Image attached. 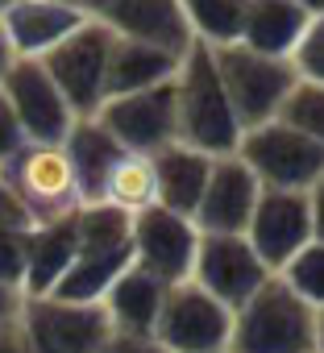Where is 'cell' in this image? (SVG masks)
Here are the masks:
<instances>
[{
  "mask_svg": "<svg viewBox=\"0 0 324 353\" xmlns=\"http://www.w3.org/2000/svg\"><path fill=\"white\" fill-rule=\"evenodd\" d=\"M175 108H179V141L208 154V158H233L241 145V125L225 100L212 50L192 42L188 59L175 75Z\"/></svg>",
  "mask_w": 324,
  "mask_h": 353,
  "instance_id": "1",
  "label": "cell"
},
{
  "mask_svg": "<svg viewBox=\"0 0 324 353\" xmlns=\"http://www.w3.org/2000/svg\"><path fill=\"white\" fill-rule=\"evenodd\" d=\"M229 353H316V312L270 274L258 295L233 312Z\"/></svg>",
  "mask_w": 324,
  "mask_h": 353,
  "instance_id": "2",
  "label": "cell"
},
{
  "mask_svg": "<svg viewBox=\"0 0 324 353\" xmlns=\"http://www.w3.org/2000/svg\"><path fill=\"white\" fill-rule=\"evenodd\" d=\"M0 183L21 200L34 229L54 225V221H71L83 208L63 145H26L21 154H13L0 166Z\"/></svg>",
  "mask_w": 324,
  "mask_h": 353,
  "instance_id": "3",
  "label": "cell"
},
{
  "mask_svg": "<svg viewBox=\"0 0 324 353\" xmlns=\"http://www.w3.org/2000/svg\"><path fill=\"white\" fill-rule=\"evenodd\" d=\"M212 63H216V75H221V88H225V100L241 125V133L258 129V125H270L283 108V100L291 96V88L299 83L291 63H279V59H262L245 46H229V50H212Z\"/></svg>",
  "mask_w": 324,
  "mask_h": 353,
  "instance_id": "4",
  "label": "cell"
},
{
  "mask_svg": "<svg viewBox=\"0 0 324 353\" xmlns=\"http://www.w3.org/2000/svg\"><path fill=\"white\" fill-rule=\"evenodd\" d=\"M237 158L245 162V170L258 179L262 192H299L307 196L312 183L324 174V145L307 141L303 133H295L283 121L258 125L250 133H241Z\"/></svg>",
  "mask_w": 324,
  "mask_h": 353,
  "instance_id": "5",
  "label": "cell"
},
{
  "mask_svg": "<svg viewBox=\"0 0 324 353\" xmlns=\"http://www.w3.org/2000/svg\"><path fill=\"white\" fill-rule=\"evenodd\" d=\"M88 13V9H83ZM112 42L117 34L104 30L96 17H88L63 46H54L42 67L54 79L59 96L67 100V108L79 117H96L104 104V83H108V59H112Z\"/></svg>",
  "mask_w": 324,
  "mask_h": 353,
  "instance_id": "6",
  "label": "cell"
},
{
  "mask_svg": "<svg viewBox=\"0 0 324 353\" xmlns=\"http://www.w3.org/2000/svg\"><path fill=\"white\" fill-rule=\"evenodd\" d=\"M96 121L117 137V145L125 154H141L154 158L167 145L179 141V108H175V79L158 83L150 92H133V96H117L104 100Z\"/></svg>",
  "mask_w": 324,
  "mask_h": 353,
  "instance_id": "7",
  "label": "cell"
},
{
  "mask_svg": "<svg viewBox=\"0 0 324 353\" xmlns=\"http://www.w3.org/2000/svg\"><path fill=\"white\" fill-rule=\"evenodd\" d=\"M17 324L30 353H100L112 336L100 303H63L54 295L26 299Z\"/></svg>",
  "mask_w": 324,
  "mask_h": 353,
  "instance_id": "8",
  "label": "cell"
},
{
  "mask_svg": "<svg viewBox=\"0 0 324 353\" xmlns=\"http://www.w3.org/2000/svg\"><path fill=\"white\" fill-rule=\"evenodd\" d=\"M229 328H233V312L188 279L167 291L154 341L167 353H212L229 345Z\"/></svg>",
  "mask_w": 324,
  "mask_h": 353,
  "instance_id": "9",
  "label": "cell"
},
{
  "mask_svg": "<svg viewBox=\"0 0 324 353\" xmlns=\"http://www.w3.org/2000/svg\"><path fill=\"white\" fill-rule=\"evenodd\" d=\"M0 96L9 100L30 145H63V137L75 125V112L67 108V100L59 96V88L42 63L17 59L9 67V75L0 79Z\"/></svg>",
  "mask_w": 324,
  "mask_h": 353,
  "instance_id": "10",
  "label": "cell"
},
{
  "mask_svg": "<svg viewBox=\"0 0 324 353\" xmlns=\"http://www.w3.org/2000/svg\"><path fill=\"white\" fill-rule=\"evenodd\" d=\"M200 250V233L188 216H175L167 208H145L133 216V266L154 274L158 283L179 287L192 279Z\"/></svg>",
  "mask_w": 324,
  "mask_h": 353,
  "instance_id": "11",
  "label": "cell"
},
{
  "mask_svg": "<svg viewBox=\"0 0 324 353\" xmlns=\"http://www.w3.org/2000/svg\"><path fill=\"white\" fill-rule=\"evenodd\" d=\"M83 9L117 38L167 50L175 59H188V50L196 42L188 30L183 5H171V0H108V5H83Z\"/></svg>",
  "mask_w": 324,
  "mask_h": 353,
  "instance_id": "12",
  "label": "cell"
},
{
  "mask_svg": "<svg viewBox=\"0 0 324 353\" xmlns=\"http://www.w3.org/2000/svg\"><path fill=\"white\" fill-rule=\"evenodd\" d=\"M245 241L250 250L258 254V262L279 274L312 237V208H307V196L299 192H262L258 196V208L250 216V229H245Z\"/></svg>",
  "mask_w": 324,
  "mask_h": 353,
  "instance_id": "13",
  "label": "cell"
},
{
  "mask_svg": "<svg viewBox=\"0 0 324 353\" xmlns=\"http://www.w3.org/2000/svg\"><path fill=\"white\" fill-rule=\"evenodd\" d=\"M266 279H270V270L258 262V254L250 250L245 237H200L192 283L200 291H208L216 303H225L229 312H237L250 295H258V287Z\"/></svg>",
  "mask_w": 324,
  "mask_h": 353,
  "instance_id": "14",
  "label": "cell"
},
{
  "mask_svg": "<svg viewBox=\"0 0 324 353\" xmlns=\"http://www.w3.org/2000/svg\"><path fill=\"white\" fill-rule=\"evenodd\" d=\"M258 196H262V188L237 154L216 158L212 174H208V188L200 196V208L192 216L196 233L200 237H245L250 216L258 208Z\"/></svg>",
  "mask_w": 324,
  "mask_h": 353,
  "instance_id": "15",
  "label": "cell"
},
{
  "mask_svg": "<svg viewBox=\"0 0 324 353\" xmlns=\"http://www.w3.org/2000/svg\"><path fill=\"white\" fill-rule=\"evenodd\" d=\"M0 21H5L13 59L42 63L88 21V13L83 5H67V0H17V5H0Z\"/></svg>",
  "mask_w": 324,
  "mask_h": 353,
  "instance_id": "16",
  "label": "cell"
},
{
  "mask_svg": "<svg viewBox=\"0 0 324 353\" xmlns=\"http://www.w3.org/2000/svg\"><path fill=\"white\" fill-rule=\"evenodd\" d=\"M212 162L216 158H208V154H200V150H192L183 141H175L162 154H154L150 158V166H154V204L192 221L196 208H200V196L208 188Z\"/></svg>",
  "mask_w": 324,
  "mask_h": 353,
  "instance_id": "17",
  "label": "cell"
},
{
  "mask_svg": "<svg viewBox=\"0 0 324 353\" xmlns=\"http://www.w3.org/2000/svg\"><path fill=\"white\" fill-rule=\"evenodd\" d=\"M307 5L299 0H245V26H241V42L245 50L262 54V59H279V63H291L295 46L303 42L307 34Z\"/></svg>",
  "mask_w": 324,
  "mask_h": 353,
  "instance_id": "18",
  "label": "cell"
},
{
  "mask_svg": "<svg viewBox=\"0 0 324 353\" xmlns=\"http://www.w3.org/2000/svg\"><path fill=\"white\" fill-rule=\"evenodd\" d=\"M63 154L71 162V174H75V188H79V204H100L104 196V183L112 166L125 158V150L117 145V137L96 121V117H79L71 125V133L63 137Z\"/></svg>",
  "mask_w": 324,
  "mask_h": 353,
  "instance_id": "19",
  "label": "cell"
},
{
  "mask_svg": "<svg viewBox=\"0 0 324 353\" xmlns=\"http://www.w3.org/2000/svg\"><path fill=\"white\" fill-rule=\"evenodd\" d=\"M167 291H171L167 283H158L154 274L129 266L112 283V291L104 295L100 307H104V316H108V324H112L117 336H154L162 303H167Z\"/></svg>",
  "mask_w": 324,
  "mask_h": 353,
  "instance_id": "20",
  "label": "cell"
},
{
  "mask_svg": "<svg viewBox=\"0 0 324 353\" xmlns=\"http://www.w3.org/2000/svg\"><path fill=\"white\" fill-rule=\"evenodd\" d=\"M75 250H79L75 216L42 225V229H30V237H26V283H21V295L26 299H46L59 287V279L71 270Z\"/></svg>",
  "mask_w": 324,
  "mask_h": 353,
  "instance_id": "21",
  "label": "cell"
},
{
  "mask_svg": "<svg viewBox=\"0 0 324 353\" xmlns=\"http://www.w3.org/2000/svg\"><path fill=\"white\" fill-rule=\"evenodd\" d=\"M133 266V245H79L71 270L50 291L63 303H104L112 283Z\"/></svg>",
  "mask_w": 324,
  "mask_h": 353,
  "instance_id": "22",
  "label": "cell"
},
{
  "mask_svg": "<svg viewBox=\"0 0 324 353\" xmlns=\"http://www.w3.org/2000/svg\"><path fill=\"white\" fill-rule=\"evenodd\" d=\"M179 63H183V59L167 54V50H154V46L117 38V42H112V59H108L104 100L133 96V92H150V88H158V83H171V79L179 75Z\"/></svg>",
  "mask_w": 324,
  "mask_h": 353,
  "instance_id": "23",
  "label": "cell"
},
{
  "mask_svg": "<svg viewBox=\"0 0 324 353\" xmlns=\"http://www.w3.org/2000/svg\"><path fill=\"white\" fill-rule=\"evenodd\" d=\"M188 30L208 50H229L241 42L245 26V0H188L183 5Z\"/></svg>",
  "mask_w": 324,
  "mask_h": 353,
  "instance_id": "24",
  "label": "cell"
},
{
  "mask_svg": "<svg viewBox=\"0 0 324 353\" xmlns=\"http://www.w3.org/2000/svg\"><path fill=\"white\" fill-rule=\"evenodd\" d=\"M100 204H108V208H117L125 216H137V212L154 208V166H150V158L125 154L108 174Z\"/></svg>",
  "mask_w": 324,
  "mask_h": 353,
  "instance_id": "25",
  "label": "cell"
},
{
  "mask_svg": "<svg viewBox=\"0 0 324 353\" xmlns=\"http://www.w3.org/2000/svg\"><path fill=\"white\" fill-rule=\"evenodd\" d=\"M279 279H283L312 312H320V307H324V241H307V245L279 270Z\"/></svg>",
  "mask_w": 324,
  "mask_h": 353,
  "instance_id": "26",
  "label": "cell"
},
{
  "mask_svg": "<svg viewBox=\"0 0 324 353\" xmlns=\"http://www.w3.org/2000/svg\"><path fill=\"white\" fill-rule=\"evenodd\" d=\"M274 121H283V125H291L295 133H303L307 141L324 145V88L299 79V83L291 88V96L283 100V108H279Z\"/></svg>",
  "mask_w": 324,
  "mask_h": 353,
  "instance_id": "27",
  "label": "cell"
},
{
  "mask_svg": "<svg viewBox=\"0 0 324 353\" xmlns=\"http://www.w3.org/2000/svg\"><path fill=\"white\" fill-rule=\"evenodd\" d=\"M307 13H312V21H307L303 42L291 54V71H295V79L324 88V5H307Z\"/></svg>",
  "mask_w": 324,
  "mask_h": 353,
  "instance_id": "28",
  "label": "cell"
},
{
  "mask_svg": "<svg viewBox=\"0 0 324 353\" xmlns=\"http://www.w3.org/2000/svg\"><path fill=\"white\" fill-rule=\"evenodd\" d=\"M26 237L30 233H0V287L9 291L26 283Z\"/></svg>",
  "mask_w": 324,
  "mask_h": 353,
  "instance_id": "29",
  "label": "cell"
},
{
  "mask_svg": "<svg viewBox=\"0 0 324 353\" xmlns=\"http://www.w3.org/2000/svg\"><path fill=\"white\" fill-rule=\"evenodd\" d=\"M30 141H26V133H21V125H17V117H13V108H9V100L0 96V166H5L13 154H21Z\"/></svg>",
  "mask_w": 324,
  "mask_h": 353,
  "instance_id": "30",
  "label": "cell"
},
{
  "mask_svg": "<svg viewBox=\"0 0 324 353\" xmlns=\"http://www.w3.org/2000/svg\"><path fill=\"white\" fill-rule=\"evenodd\" d=\"M34 229V221H30V212L21 208V200L0 183V233H30Z\"/></svg>",
  "mask_w": 324,
  "mask_h": 353,
  "instance_id": "31",
  "label": "cell"
},
{
  "mask_svg": "<svg viewBox=\"0 0 324 353\" xmlns=\"http://www.w3.org/2000/svg\"><path fill=\"white\" fill-rule=\"evenodd\" d=\"M100 353H167V349H162L154 336H117L112 332Z\"/></svg>",
  "mask_w": 324,
  "mask_h": 353,
  "instance_id": "32",
  "label": "cell"
},
{
  "mask_svg": "<svg viewBox=\"0 0 324 353\" xmlns=\"http://www.w3.org/2000/svg\"><path fill=\"white\" fill-rule=\"evenodd\" d=\"M21 303H26V295H21V291L0 287V332H5V328H13V324L21 320Z\"/></svg>",
  "mask_w": 324,
  "mask_h": 353,
  "instance_id": "33",
  "label": "cell"
},
{
  "mask_svg": "<svg viewBox=\"0 0 324 353\" xmlns=\"http://www.w3.org/2000/svg\"><path fill=\"white\" fill-rule=\"evenodd\" d=\"M307 208H312V237L316 241H324V174L312 183V192H307Z\"/></svg>",
  "mask_w": 324,
  "mask_h": 353,
  "instance_id": "34",
  "label": "cell"
},
{
  "mask_svg": "<svg viewBox=\"0 0 324 353\" xmlns=\"http://www.w3.org/2000/svg\"><path fill=\"white\" fill-rule=\"evenodd\" d=\"M0 353H30V345L21 336V324H13V328L0 332Z\"/></svg>",
  "mask_w": 324,
  "mask_h": 353,
  "instance_id": "35",
  "label": "cell"
},
{
  "mask_svg": "<svg viewBox=\"0 0 324 353\" xmlns=\"http://www.w3.org/2000/svg\"><path fill=\"white\" fill-rule=\"evenodd\" d=\"M17 59H13V46H9V34H5V21H0V79L9 75V67H13Z\"/></svg>",
  "mask_w": 324,
  "mask_h": 353,
  "instance_id": "36",
  "label": "cell"
},
{
  "mask_svg": "<svg viewBox=\"0 0 324 353\" xmlns=\"http://www.w3.org/2000/svg\"><path fill=\"white\" fill-rule=\"evenodd\" d=\"M316 353H324V307L316 312Z\"/></svg>",
  "mask_w": 324,
  "mask_h": 353,
  "instance_id": "37",
  "label": "cell"
},
{
  "mask_svg": "<svg viewBox=\"0 0 324 353\" xmlns=\"http://www.w3.org/2000/svg\"><path fill=\"white\" fill-rule=\"evenodd\" d=\"M212 353H229V349H212Z\"/></svg>",
  "mask_w": 324,
  "mask_h": 353,
  "instance_id": "38",
  "label": "cell"
}]
</instances>
